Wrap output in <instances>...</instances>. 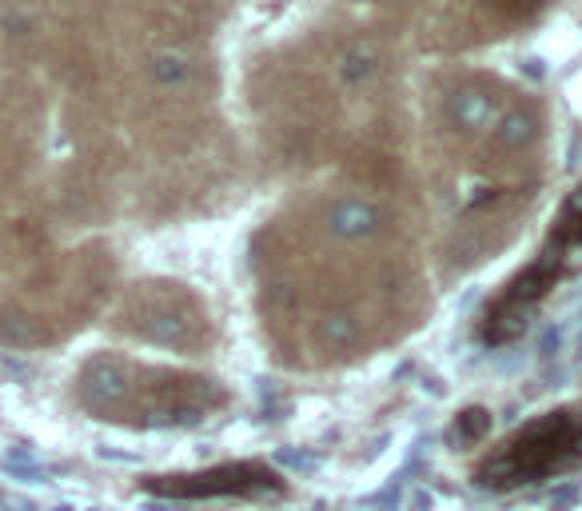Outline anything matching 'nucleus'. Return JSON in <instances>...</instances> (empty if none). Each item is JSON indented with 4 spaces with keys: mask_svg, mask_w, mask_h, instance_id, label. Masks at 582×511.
<instances>
[{
    "mask_svg": "<svg viewBox=\"0 0 582 511\" xmlns=\"http://www.w3.org/2000/svg\"><path fill=\"white\" fill-rule=\"evenodd\" d=\"M160 496H216V492H264V488H280V480L268 468L256 464H240V468H216L208 476H164L148 484Z\"/></svg>",
    "mask_w": 582,
    "mask_h": 511,
    "instance_id": "1",
    "label": "nucleus"
}]
</instances>
